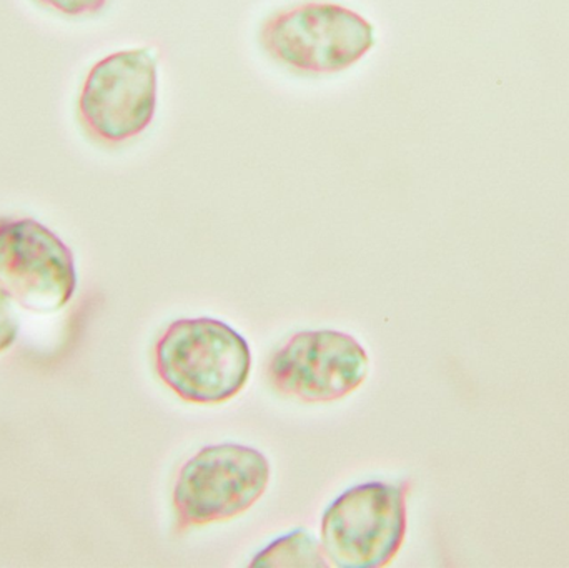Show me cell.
I'll use <instances>...</instances> for the list:
<instances>
[{
    "label": "cell",
    "instance_id": "7",
    "mask_svg": "<svg viewBox=\"0 0 569 568\" xmlns=\"http://www.w3.org/2000/svg\"><path fill=\"white\" fill-rule=\"evenodd\" d=\"M363 347L337 330H307L291 336L267 367L270 386L301 402H335L355 392L368 376Z\"/></svg>",
    "mask_w": 569,
    "mask_h": 568
},
{
    "label": "cell",
    "instance_id": "4",
    "mask_svg": "<svg viewBox=\"0 0 569 568\" xmlns=\"http://www.w3.org/2000/svg\"><path fill=\"white\" fill-rule=\"evenodd\" d=\"M270 482L262 452L237 444L210 446L187 460L173 487L177 530L223 522L259 502Z\"/></svg>",
    "mask_w": 569,
    "mask_h": 568
},
{
    "label": "cell",
    "instance_id": "6",
    "mask_svg": "<svg viewBox=\"0 0 569 568\" xmlns=\"http://www.w3.org/2000/svg\"><path fill=\"white\" fill-rule=\"evenodd\" d=\"M0 287L22 309L59 312L76 293V260L69 247L37 220H3Z\"/></svg>",
    "mask_w": 569,
    "mask_h": 568
},
{
    "label": "cell",
    "instance_id": "2",
    "mask_svg": "<svg viewBox=\"0 0 569 568\" xmlns=\"http://www.w3.org/2000/svg\"><path fill=\"white\" fill-rule=\"evenodd\" d=\"M262 49L280 66L305 76L343 72L375 46V29L338 3L307 2L280 10L260 29Z\"/></svg>",
    "mask_w": 569,
    "mask_h": 568
},
{
    "label": "cell",
    "instance_id": "9",
    "mask_svg": "<svg viewBox=\"0 0 569 568\" xmlns=\"http://www.w3.org/2000/svg\"><path fill=\"white\" fill-rule=\"evenodd\" d=\"M20 320L13 300L0 287V353L13 346L19 337Z\"/></svg>",
    "mask_w": 569,
    "mask_h": 568
},
{
    "label": "cell",
    "instance_id": "5",
    "mask_svg": "<svg viewBox=\"0 0 569 568\" xmlns=\"http://www.w3.org/2000/svg\"><path fill=\"white\" fill-rule=\"evenodd\" d=\"M157 66L152 49L120 50L87 73L79 96V119L97 142L122 146L152 123L157 109Z\"/></svg>",
    "mask_w": 569,
    "mask_h": 568
},
{
    "label": "cell",
    "instance_id": "8",
    "mask_svg": "<svg viewBox=\"0 0 569 568\" xmlns=\"http://www.w3.org/2000/svg\"><path fill=\"white\" fill-rule=\"evenodd\" d=\"M321 544L307 530H295L257 554L250 567H327Z\"/></svg>",
    "mask_w": 569,
    "mask_h": 568
},
{
    "label": "cell",
    "instance_id": "1",
    "mask_svg": "<svg viewBox=\"0 0 569 568\" xmlns=\"http://www.w3.org/2000/svg\"><path fill=\"white\" fill-rule=\"evenodd\" d=\"M157 376L190 403L232 400L249 382V342L222 320L180 319L170 323L153 347Z\"/></svg>",
    "mask_w": 569,
    "mask_h": 568
},
{
    "label": "cell",
    "instance_id": "3",
    "mask_svg": "<svg viewBox=\"0 0 569 568\" xmlns=\"http://www.w3.org/2000/svg\"><path fill=\"white\" fill-rule=\"evenodd\" d=\"M410 482H368L345 490L321 519V549L331 566L387 567L407 536Z\"/></svg>",
    "mask_w": 569,
    "mask_h": 568
},
{
    "label": "cell",
    "instance_id": "10",
    "mask_svg": "<svg viewBox=\"0 0 569 568\" xmlns=\"http://www.w3.org/2000/svg\"><path fill=\"white\" fill-rule=\"evenodd\" d=\"M39 2L63 16L82 17L100 12L106 7L107 0H39Z\"/></svg>",
    "mask_w": 569,
    "mask_h": 568
}]
</instances>
